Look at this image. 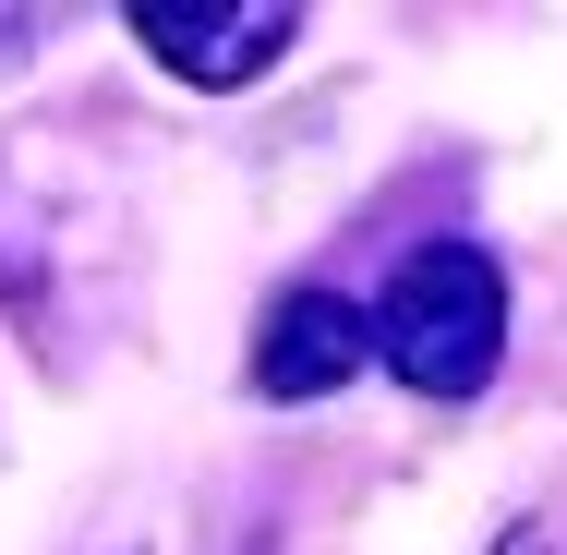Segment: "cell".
<instances>
[{
    "label": "cell",
    "mask_w": 567,
    "mask_h": 555,
    "mask_svg": "<svg viewBox=\"0 0 567 555\" xmlns=\"http://www.w3.org/2000/svg\"><path fill=\"white\" fill-rule=\"evenodd\" d=\"M362 327H374V362L411 399H483L495 362H507V278H495L483 241H423Z\"/></svg>",
    "instance_id": "6da1fadb"
},
{
    "label": "cell",
    "mask_w": 567,
    "mask_h": 555,
    "mask_svg": "<svg viewBox=\"0 0 567 555\" xmlns=\"http://www.w3.org/2000/svg\"><path fill=\"white\" fill-rule=\"evenodd\" d=\"M121 24H133V37L157 49V73H182V85H254V73L302 37L290 0H133Z\"/></svg>",
    "instance_id": "7a4b0ae2"
},
{
    "label": "cell",
    "mask_w": 567,
    "mask_h": 555,
    "mask_svg": "<svg viewBox=\"0 0 567 555\" xmlns=\"http://www.w3.org/2000/svg\"><path fill=\"white\" fill-rule=\"evenodd\" d=\"M374 362V327L350 290H278L266 302V338H254V399H339L350 374Z\"/></svg>",
    "instance_id": "3957f363"
},
{
    "label": "cell",
    "mask_w": 567,
    "mask_h": 555,
    "mask_svg": "<svg viewBox=\"0 0 567 555\" xmlns=\"http://www.w3.org/2000/svg\"><path fill=\"white\" fill-rule=\"evenodd\" d=\"M12 37H37V12H0V61H12Z\"/></svg>",
    "instance_id": "277c9868"
},
{
    "label": "cell",
    "mask_w": 567,
    "mask_h": 555,
    "mask_svg": "<svg viewBox=\"0 0 567 555\" xmlns=\"http://www.w3.org/2000/svg\"><path fill=\"white\" fill-rule=\"evenodd\" d=\"M507 555H544V544H532V532H507Z\"/></svg>",
    "instance_id": "5b68a950"
}]
</instances>
